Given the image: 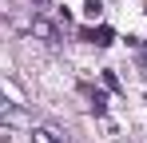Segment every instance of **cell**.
Instances as JSON below:
<instances>
[{"label": "cell", "mask_w": 147, "mask_h": 143, "mask_svg": "<svg viewBox=\"0 0 147 143\" xmlns=\"http://www.w3.org/2000/svg\"><path fill=\"white\" fill-rule=\"evenodd\" d=\"M84 16H88V20H99V16H103V4H99V0H88V4H84Z\"/></svg>", "instance_id": "5"}, {"label": "cell", "mask_w": 147, "mask_h": 143, "mask_svg": "<svg viewBox=\"0 0 147 143\" xmlns=\"http://www.w3.org/2000/svg\"><path fill=\"white\" fill-rule=\"evenodd\" d=\"M84 40H88V44H96V48H107L111 40H115V32H111V28H88V32H84Z\"/></svg>", "instance_id": "1"}, {"label": "cell", "mask_w": 147, "mask_h": 143, "mask_svg": "<svg viewBox=\"0 0 147 143\" xmlns=\"http://www.w3.org/2000/svg\"><path fill=\"white\" fill-rule=\"evenodd\" d=\"M32 143H60V139H56V131H48V127H36L32 131Z\"/></svg>", "instance_id": "4"}, {"label": "cell", "mask_w": 147, "mask_h": 143, "mask_svg": "<svg viewBox=\"0 0 147 143\" xmlns=\"http://www.w3.org/2000/svg\"><path fill=\"white\" fill-rule=\"evenodd\" d=\"M84 95L92 99V111H96V115H103V111H107V99H103V92H96V88H84Z\"/></svg>", "instance_id": "3"}, {"label": "cell", "mask_w": 147, "mask_h": 143, "mask_svg": "<svg viewBox=\"0 0 147 143\" xmlns=\"http://www.w3.org/2000/svg\"><path fill=\"white\" fill-rule=\"evenodd\" d=\"M32 32H36L40 40H52V36H56V28H52L44 16H32Z\"/></svg>", "instance_id": "2"}]
</instances>
